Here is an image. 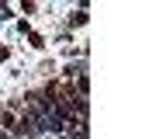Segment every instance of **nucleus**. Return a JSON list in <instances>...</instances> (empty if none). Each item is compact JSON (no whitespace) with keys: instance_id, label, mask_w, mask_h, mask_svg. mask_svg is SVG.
Listing matches in <instances>:
<instances>
[{"instance_id":"1","label":"nucleus","mask_w":149,"mask_h":139,"mask_svg":"<svg viewBox=\"0 0 149 139\" xmlns=\"http://www.w3.org/2000/svg\"><path fill=\"white\" fill-rule=\"evenodd\" d=\"M7 56H10V49H7V45H0V59H7Z\"/></svg>"}]
</instances>
